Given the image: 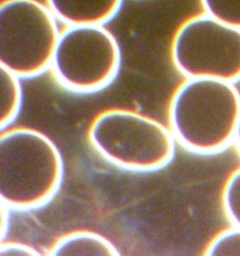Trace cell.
I'll return each mask as SVG.
<instances>
[{"label": "cell", "instance_id": "obj_1", "mask_svg": "<svg viewBox=\"0 0 240 256\" xmlns=\"http://www.w3.org/2000/svg\"><path fill=\"white\" fill-rule=\"evenodd\" d=\"M240 116V95L232 83L187 79L169 106L170 130L185 150L214 154L234 142Z\"/></svg>", "mask_w": 240, "mask_h": 256}, {"label": "cell", "instance_id": "obj_2", "mask_svg": "<svg viewBox=\"0 0 240 256\" xmlns=\"http://www.w3.org/2000/svg\"><path fill=\"white\" fill-rule=\"evenodd\" d=\"M64 164L44 134L18 127L0 136V200L10 210H31L48 203L61 186Z\"/></svg>", "mask_w": 240, "mask_h": 256}, {"label": "cell", "instance_id": "obj_3", "mask_svg": "<svg viewBox=\"0 0 240 256\" xmlns=\"http://www.w3.org/2000/svg\"><path fill=\"white\" fill-rule=\"evenodd\" d=\"M92 148L106 162L134 172H151L167 166L174 155L170 128L148 116L126 109H110L92 121Z\"/></svg>", "mask_w": 240, "mask_h": 256}, {"label": "cell", "instance_id": "obj_4", "mask_svg": "<svg viewBox=\"0 0 240 256\" xmlns=\"http://www.w3.org/2000/svg\"><path fill=\"white\" fill-rule=\"evenodd\" d=\"M56 18L38 0H4L0 6V66L20 78L51 67L60 38Z\"/></svg>", "mask_w": 240, "mask_h": 256}, {"label": "cell", "instance_id": "obj_5", "mask_svg": "<svg viewBox=\"0 0 240 256\" xmlns=\"http://www.w3.org/2000/svg\"><path fill=\"white\" fill-rule=\"evenodd\" d=\"M120 63V44L104 26H68L60 32L50 68L63 88L86 94L112 83Z\"/></svg>", "mask_w": 240, "mask_h": 256}, {"label": "cell", "instance_id": "obj_6", "mask_svg": "<svg viewBox=\"0 0 240 256\" xmlns=\"http://www.w3.org/2000/svg\"><path fill=\"white\" fill-rule=\"evenodd\" d=\"M174 68L187 79H240V30L202 14L181 24L171 46Z\"/></svg>", "mask_w": 240, "mask_h": 256}, {"label": "cell", "instance_id": "obj_7", "mask_svg": "<svg viewBox=\"0 0 240 256\" xmlns=\"http://www.w3.org/2000/svg\"><path fill=\"white\" fill-rule=\"evenodd\" d=\"M123 0H46L60 22L68 26H104L116 16Z\"/></svg>", "mask_w": 240, "mask_h": 256}, {"label": "cell", "instance_id": "obj_8", "mask_svg": "<svg viewBox=\"0 0 240 256\" xmlns=\"http://www.w3.org/2000/svg\"><path fill=\"white\" fill-rule=\"evenodd\" d=\"M51 256H120L118 250L104 236L75 231L61 236L49 252Z\"/></svg>", "mask_w": 240, "mask_h": 256}, {"label": "cell", "instance_id": "obj_9", "mask_svg": "<svg viewBox=\"0 0 240 256\" xmlns=\"http://www.w3.org/2000/svg\"><path fill=\"white\" fill-rule=\"evenodd\" d=\"M20 77L0 66V127H8L20 113L22 102Z\"/></svg>", "mask_w": 240, "mask_h": 256}, {"label": "cell", "instance_id": "obj_10", "mask_svg": "<svg viewBox=\"0 0 240 256\" xmlns=\"http://www.w3.org/2000/svg\"><path fill=\"white\" fill-rule=\"evenodd\" d=\"M204 12L240 30V0H200Z\"/></svg>", "mask_w": 240, "mask_h": 256}, {"label": "cell", "instance_id": "obj_11", "mask_svg": "<svg viewBox=\"0 0 240 256\" xmlns=\"http://www.w3.org/2000/svg\"><path fill=\"white\" fill-rule=\"evenodd\" d=\"M225 215L234 226L240 227V168L230 176L222 192Z\"/></svg>", "mask_w": 240, "mask_h": 256}, {"label": "cell", "instance_id": "obj_12", "mask_svg": "<svg viewBox=\"0 0 240 256\" xmlns=\"http://www.w3.org/2000/svg\"><path fill=\"white\" fill-rule=\"evenodd\" d=\"M206 256H240V227L234 226L218 234L204 252Z\"/></svg>", "mask_w": 240, "mask_h": 256}, {"label": "cell", "instance_id": "obj_13", "mask_svg": "<svg viewBox=\"0 0 240 256\" xmlns=\"http://www.w3.org/2000/svg\"><path fill=\"white\" fill-rule=\"evenodd\" d=\"M0 256H40L37 250L17 241H1Z\"/></svg>", "mask_w": 240, "mask_h": 256}, {"label": "cell", "instance_id": "obj_14", "mask_svg": "<svg viewBox=\"0 0 240 256\" xmlns=\"http://www.w3.org/2000/svg\"><path fill=\"white\" fill-rule=\"evenodd\" d=\"M10 208L6 204L1 203V220H0V236L1 240H3L5 234L8 232V217H10Z\"/></svg>", "mask_w": 240, "mask_h": 256}, {"label": "cell", "instance_id": "obj_15", "mask_svg": "<svg viewBox=\"0 0 240 256\" xmlns=\"http://www.w3.org/2000/svg\"><path fill=\"white\" fill-rule=\"evenodd\" d=\"M234 143L236 144V148L240 152V120L238 122V126H236V134H234Z\"/></svg>", "mask_w": 240, "mask_h": 256}]
</instances>
